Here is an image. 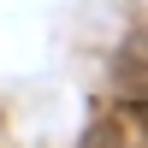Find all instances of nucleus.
I'll return each instance as SVG.
<instances>
[{"instance_id":"nucleus-1","label":"nucleus","mask_w":148,"mask_h":148,"mask_svg":"<svg viewBox=\"0 0 148 148\" xmlns=\"http://www.w3.org/2000/svg\"><path fill=\"white\" fill-rule=\"evenodd\" d=\"M83 148H125V130H119L113 119H101V125H89V136H83ZM130 148H142V142H130Z\"/></svg>"}]
</instances>
